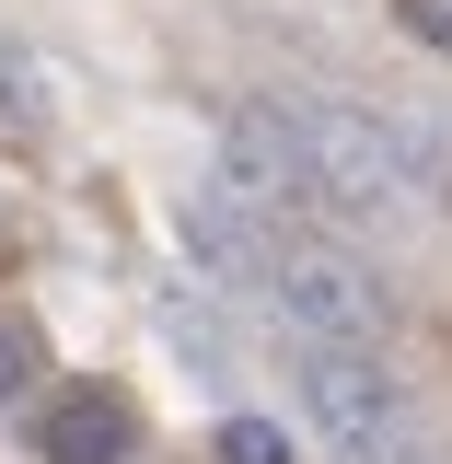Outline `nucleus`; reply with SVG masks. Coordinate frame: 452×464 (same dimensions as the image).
<instances>
[{
	"instance_id": "1",
	"label": "nucleus",
	"mask_w": 452,
	"mask_h": 464,
	"mask_svg": "<svg viewBox=\"0 0 452 464\" xmlns=\"http://www.w3.org/2000/svg\"><path fill=\"white\" fill-rule=\"evenodd\" d=\"M290 383H302V418H313V441H325L337 464H429L418 395L395 383L383 348H313V337H302Z\"/></svg>"
},
{
	"instance_id": "2",
	"label": "nucleus",
	"mask_w": 452,
	"mask_h": 464,
	"mask_svg": "<svg viewBox=\"0 0 452 464\" xmlns=\"http://www.w3.org/2000/svg\"><path fill=\"white\" fill-rule=\"evenodd\" d=\"M290 128H302V186H313V209H337V221L429 209L395 116H371V105H290Z\"/></svg>"
},
{
	"instance_id": "3",
	"label": "nucleus",
	"mask_w": 452,
	"mask_h": 464,
	"mask_svg": "<svg viewBox=\"0 0 452 464\" xmlns=\"http://www.w3.org/2000/svg\"><path fill=\"white\" fill-rule=\"evenodd\" d=\"M267 302L290 314V337H313V348H383V279L348 244H279Z\"/></svg>"
},
{
	"instance_id": "4",
	"label": "nucleus",
	"mask_w": 452,
	"mask_h": 464,
	"mask_svg": "<svg viewBox=\"0 0 452 464\" xmlns=\"http://www.w3.org/2000/svg\"><path fill=\"white\" fill-rule=\"evenodd\" d=\"M221 198H232V209H255V221H290V209H313L290 105H232V116H221Z\"/></svg>"
},
{
	"instance_id": "5",
	"label": "nucleus",
	"mask_w": 452,
	"mask_h": 464,
	"mask_svg": "<svg viewBox=\"0 0 452 464\" xmlns=\"http://www.w3.org/2000/svg\"><path fill=\"white\" fill-rule=\"evenodd\" d=\"M128 441H139V418H128V395H105V383H58V395L35 406V453L47 464H128Z\"/></svg>"
},
{
	"instance_id": "6",
	"label": "nucleus",
	"mask_w": 452,
	"mask_h": 464,
	"mask_svg": "<svg viewBox=\"0 0 452 464\" xmlns=\"http://www.w3.org/2000/svg\"><path fill=\"white\" fill-rule=\"evenodd\" d=\"M186 256H197V279H221V290H267V267H279V232L255 221V209H232L221 186H209V198H186Z\"/></svg>"
},
{
	"instance_id": "7",
	"label": "nucleus",
	"mask_w": 452,
	"mask_h": 464,
	"mask_svg": "<svg viewBox=\"0 0 452 464\" xmlns=\"http://www.w3.org/2000/svg\"><path fill=\"white\" fill-rule=\"evenodd\" d=\"M221 464H302V453H290L279 418H232V430H221Z\"/></svg>"
},
{
	"instance_id": "8",
	"label": "nucleus",
	"mask_w": 452,
	"mask_h": 464,
	"mask_svg": "<svg viewBox=\"0 0 452 464\" xmlns=\"http://www.w3.org/2000/svg\"><path fill=\"white\" fill-rule=\"evenodd\" d=\"M24 383H35V325L0 314V395H24Z\"/></svg>"
},
{
	"instance_id": "9",
	"label": "nucleus",
	"mask_w": 452,
	"mask_h": 464,
	"mask_svg": "<svg viewBox=\"0 0 452 464\" xmlns=\"http://www.w3.org/2000/svg\"><path fill=\"white\" fill-rule=\"evenodd\" d=\"M0 116H24V128H47V105H35V70L0 47Z\"/></svg>"
},
{
	"instance_id": "10",
	"label": "nucleus",
	"mask_w": 452,
	"mask_h": 464,
	"mask_svg": "<svg viewBox=\"0 0 452 464\" xmlns=\"http://www.w3.org/2000/svg\"><path fill=\"white\" fill-rule=\"evenodd\" d=\"M395 12H406V35H418V47L452 58V0H395Z\"/></svg>"
}]
</instances>
